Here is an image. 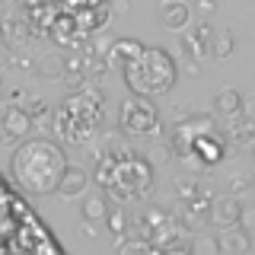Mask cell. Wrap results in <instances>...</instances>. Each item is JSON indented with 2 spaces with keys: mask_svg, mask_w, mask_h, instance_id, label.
Wrapping results in <instances>:
<instances>
[{
  "mask_svg": "<svg viewBox=\"0 0 255 255\" xmlns=\"http://www.w3.org/2000/svg\"><path fill=\"white\" fill-rule=\"evenodd\" d=\"M32 115L22 106H6L3 112H0V131H3V143H22L29 137V131H32Z\"/></svg>",
  "mask_w": 255,
  "mask_h": 255,
  "instance_id": "6",
  "label": "cell"
},
{
  "mask_svg": "<svg viewBox=\"0 0 255 255\" xmlns=\"http://www.w3.org/2000/svg\"><path fill=\"white\" fill-rule=\"evenodd\" d=\"M188 255H220V243H217V236H204V233H198L195 239H191V246H188Z\"/></svg>",
  "mask_w": 255,
  "mask_h": 255,
  "instance_id": "20",
  "label": "cell"
},
{
  "mask_svg": "<svg viewBox=\"0 0 255 255\" xmlns=\"http://www.w3.org/2000/svg\"><path fill=\"white\" fill-rule=\"evenodd\" d=\"M233 48H236L233 32L217 29V32L211 35V58H230V54H233Z\"/></svg>",
  "mask_w": 255,
  "mask_h": 255,
  "instance_id": "19",
  "label": "cell"
},
{
  "mask_svg": "<svg viewBox=\"0 0 255 255\" xmlns=\"http://www.w3.org/2000/svg\"><path fill=\"white\" fill-rule=\"evenodd\" d=\"M64 74H67V58L58 51H48L42 61H38V77L45 80H64Z\"/></svg>",
  "mask_w": 255,
  "mask_h": 255,
  "instance_id": "14",
  "label": "cell"
},
{
  "mask_svg": "<svg viewBox=\"0 0 255 255\" xmlns=\"http://www.w3.org/2000/svg\"><path fill=\"white\" fill-rule=\"evenodd\" d=\"M239 115H243V118H249V122H255V93L243 96V109H239Z\"/></svg>",
  "mask_w": 255,
  "mask_h": 255,
  "instance_id": "25",
  "label": "cell"
},
{
  "mask_svg": "<svg viewBox=\"0 0 255 255\" xmlns=\"http://www.w3.org/2000/svg\"><path fill=\"white\" fill-rule=\"evenodd\" d=\"M166 159H169V147H156L153 153H150V163H153V166H159V163H166Z\"/></svg>",
  "mask_w": 255,
  "mask_h": 255,
  "instance_id": "26",
  "label": "cell"
},
{
  "mask_svg": "<svg viewBox=\"0 0 255 255\" xmlns=\"http://www.w3.org/2000/svg\"><path fill=\"white\" fill-rule=\"evenodd\" d=\"M112 10H115V13H125L128 3H125V0H115V3H112Z\"/></svg>",
  "mask_w": 255,
  "mask_h": 255,
  "instance_id": "29",
  "label": "cell"
},
{
  "mask_svg": "<svg viewBox=\"0 0 255 255\" xmlns=\"http://www.w3.org/2000/svg\"><path fill=\"white\" fill-rule=\"evenodd\" d=\"M182 70H185L188 77H198V70H201V64H198V61H185V64H182Z\"/></svg>",
  "mask_w": 255,
  "mask_h": 255,
  "instance_id": "28",
  "label": "cell"
},
{
  "mask_svg": "<svg viewBox=\"0 0 255 255\" xmlns=\"http://www.w3.org/2000/svg\"><path fill=\"white\" fill-rule=\"evenodd\" d=\"M227 137L233 140L236 147H252V143H255V122H249V118H243V115H239V122L230 125Z\"/></svg>",
  "mask_w": 255,
  "mask_h": 255,
  "instance_id": "16",
  "label": "cell"
},
{
  "mask_svg": "<svg viewBox=\"0 0 255 255\" xmlns=\"http://www.w3.org/2000/svg\"><path fill=\"white\" fill-rule=\"evenodd\" d=\"M175 77H179V64L172 61L166 48H143V54L125 70L128 90L134 96H147V99L169 93Z\"/></svg>",
  "mask_w": 255,
  "mask_h": 255,
  "instance_id": "2",
  "label": "cell"
},
{
  "mask_svg": "<svg viewBox=\"0 0 255 255\" xmlns=\"http://www.w3.org/2000/svg\"><path fill=\"white\" fill-rule=\"evenodd\" d=\"M214 131V118L211 115H191V118H182L179 125H175V134H172V150L179 153L182 159L191 156V147H195V140L201 137V134Z\"/></svg>",
  "mask_w": 255,
  "mask_h": 255,
  "instance_id": "5",
  "label": "cell"
},
{
  "mask_svg": "<svg viewBox=\"0 0 255 255\" xmlns=\"http://www.w3.org/2000/svg\"><path fill=\"white\" fill-rule=\"evenodd\" d=\"M118 128L122 134H140V137H153L159 134V118L156 109L147 96H131L118 109Z\"/></svg>",
  "mask_w": 255,
  "mask_h": 255,
  "instance_id": "4",
  "label": "cell"
},
{
  "mask_svg": "<svg viewBox=\"0 0 255 255\" xmlns=\"http://www.w3.org/2000/svg\"><path fill=\"white\" fill-rule=\"evenodd\" d=\"M109 227H112V233H118L122 236L125 233V227H128V220H125V211H115V214H109Z\"/></svg>",
  "mask_w": 255,
  "mask_h": 255,
  "instance_id": "24",
  "label": "cell"
},
{
  "mask_svg": "<svg viewBox=\"0 0 255 255\" xmlns=\"http://www.w3.org/2000/svg\"><path fill=\"white\" fill-rule=\"evenodd\" d=\"M249 188H252V179L246 172L230 175V195H243V191H249Z\"/></svg>",
  "mask_w": 255,
  "mask_h": 255,
  "instance_id": "22",
  "label": "cell"
},
{
  "mask_svg": "<svg viewBox=\"0 0 255 255\" xmlns=\"http://www.w3.org/2000/svg\"><path fill=\"white\" fill-rule=\"evenodd\" d=\"M115 169H118V159L115 156H102L99 163H96V172H93V179L99 182V185H112L115 182Z\"/></svg>",
  "mask_w": 255,
  "mask_h": 255,
  "instance_id": "21",
  "label": "cell"
},
{
  "mask_svg": "<svg viewBox=\"0 0 255 255\" xmlns=\"http://www.w3.org/2000/svg\"><path fill=\"white\" fill-rule=\"evenodd\" d=\"M67 169V156L58 143L45 137H26L16 143V153L10 159V172L16 185L26 188L29 195H51L58 191V182Z\"/></svg>",
  "mask_w": 255,
  "mask_h": 255,
  "instance_id": "1",
  "label": "cell"
},
{
  "mask_svg": "<svg viewBox=\"0 0 255 255\" xmlns=\"http://www.w3.org/2000/svg\"><path fill=\"white\" fill-rule=\"evenodd\" d=\"M223 156H227V137L217 134V131H207L195 140L188 159H195V163H201V166H217Z\"/></svg>",
  "mask_w": 255,
  "mask_h": 255,
  "instance_id": "7",
  "label": "cell"
},
{
  "mask_svg": "<svg viewBox=\"0 0 255 255\" xmlns=\"http://www.w3.org/2000/svg\"><path fill=\"white\" fill-rule=\"evenodd\" d=\"M214 109L220 112V115H239V109H243V96H239L233 86H223V90L214 96Z\"/></svg>",
  "mask_w": 255,
  "mask_h": 255,
  "instance_id": "15",
  "label": "cell"
},
{
  "mask_svg": "<svg viewBox=\"0 0 255 255\" xmlns=\"http://www.w3.org/2000/svg\"><path fill=\"white\" fill-rule=\"evenodd\" d=\"M188 19H191L188 3H182V0H163V6H159V22H163L166 29L182 32L188 26Z\"/></svg>",
  "mask_w": 255,
  "mask_h": 255,
  "instance_id": "12",
  "label": "cell"
},
{
  "mask_svg": "<svg viewBox=\"0 0 255 255\" xmlns=\"http://www.w3.org/2000/svg\"><path fill=\"white\" fill-rule=\"evenodd\" d=\"M236 227L255 233V204H249V207H243V211H239V223H236Z\"/></svg>",
  "mask_w": 255,
  "mask_h": 255,
  "instance_id": "23",
  "label": "cell"
},
{
  "mask_svg": "<svg viewBox=\"0 0 255 255\" xmlns=\"http://www.w3.org/2000/svg\"><path fill=\"white\" fill-rule=\"evenodd\" d=\"M118 255H163V249L153 243V239H143V236H131L128 243L118 246Z\"/></svg>",
  "mask_w": 255,
  "mask_h": 255,
  "instance_id": "17",
  "label": "cell"
},
{
  "mask_svg": "<svg viewBox=\"0 0 255 255\" xmlns=\"http://www.w3.org/2000/svg\"><path fill=\"white\" fill-rule=\"evenodd\" d=\"M252 150H255V143H252ZM252 156H255V153H252Z\"/></svg>",
  "mask_w": 255,
  "mask_h": 255,
  "instance_id": "30",
  "label": "cell"
},
{
  "mask_svg": "<svg viewBox=\"0 0 255 255\" xmlns=\"http://www.w3.org/2000/svg\"><path fill=\"white\" fill-rule=\"evenodd\" d=\"M214 10H217V0H198V13H214Z\"/></svg>",
  "mask_w": 255,
  "mask_h": 255,
  "instance_id": "27",
  "label": "cell"
},
{
  "mask_svg": "<svg viewBox=\"0 0 255 255\" xmlns=\"http://www.w3.org/2000/svg\"><path fill=\"white\" fill-rule=\"evenodd\" d=\"M109 217V204H106V198L102 195H90L83 201V220L86 223H102Z\"/></svg>",
  "mask_w": 255,
  "mask_h": 255,
  "instance_id": "18",
  "label": "cell"
},
{
  "mask_svg": "<svg viewBox=\"0 0 255 255\" xmlns=\"http://www.w3.org/2000/svg\"><path fill=\"white\" fill-rule=\"evenodd\" d=\"M86 185H90V175H86L83 169H77V166H67L58 182V195L67 198V201H74V198H80L86 191Z\"/></svg>",
  "mask_w": 255,
  "mask_h": 255,
  "instance_id": "13",
  "label": "cell"
},
{
  "mask_svg": "<svg viewBox=\"0 0 255 255\" xmlns=\"http://www.w3.org/2000/svg\"><path fill=\"white\" fill-rule=\"evenodd\" d=\"M217 243H220V255H249L252 233L243 227H227L217 233Z\"/></svg>",
  "mask_w": 255,
  "mask_h": 255,
  "instance_id": "11",
  "label": "cell"
},
{
  "mask_svg": "<svg viewBox=\"0 0 255 255\" xmlns=\"http://www.w3.org/2000/svg\"><path fill=\"white\" fill-rule=\"evenodd\" d=\"M150 191H153V163L137 153L128 159H118L115 182L109 185V195L118 198V201H140Z\"/></svg>",
  "mask_w": 255,
  "mask_h": 255,
  "instance_id": "3",
  "label": "cell"
},
{
  "mask_svg": "<svg viewBox=\"0 0 255 255\" xmlns=\"http://www.w3.org/2000/svg\"><path fill=\"white\" fill-rule=\"evenodd\" d=\"M140 54H143V45L137 42V38H115L112 48L106 51V64L112 70H122V74H125Z\"/></svg>",
  "mask_w": 255,
  "mask_h": 255,
  "instance_id": "9",
  "label": "cell"
},
{
  "mask_svg": "<svg viewBox=\"0 0 255 255\" xmlns=\"http://www.w3.org/2000/svg\"><path fill=\"white\" fill-rule=\"evenodd\" d=\"M211 35H214V29L207 26V22H198V26H185L182 29V54L185 58H195V61H201L204 54H211Z\"/></svg>",
  "mask_w": 255,
  "mask_h": 255,
  "instance_id": "8",
  "label": "cell"
},
{
  "mask_svg": "<svg viewBox=\"0 0 255 255\" xmlns=\"http://www.w3.org/2000/svg\"><path fill=\"white\" fill-rule=\"evenodd\" d=\"M0 137H3V131H0Z\"/></svg>",
  "mask_w": 255,
  "mask_h": 255,
  "instance_id": "31",
  "label": "cell"
},
{
  "mask_svg": "<svg viewBox=\"0 0 255 255\" xmlns=\"http://www.w3.org/2000/svg\"><path fill=\"white\" fill-rule=\"evenodd\" d=\"M239 211H243V204L236 201V195H223V198H214V201H211L207 217H211L214 227L227 230V227H236V223H239Z\"/></svg>",
  "mask_w": 255,
  "mask_h": 255,
  "instance_id": "10",
  "label": "cell"
}]
</instances>
